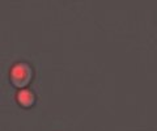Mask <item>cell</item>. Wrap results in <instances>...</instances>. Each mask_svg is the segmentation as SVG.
<instances>
[{"instance_id":"6da1fadb","label":"cell","mask_w":157,"mask_h":131,"mask_svg":"<svg viewBox=\"0 0 157 131\" xmlns=\"http://www.w3.org/2000/svg\"><path fill=\"white\" fill-rule=\"evenodd\" d=\"M32 79V70L26 64H17L12 68L11 80L16 87H25L30 83Z\"/></svg>"},{"instance_id":"7a4b0ae2","label":"cell","mask_w":157,"mask_h":131,"mask_svg":"<svg viewBox=\"0 0 157 131\" xmlns=\"http://www.w3.org/2000/svg\"><path fill=\"white\" fill-rule=\"evenodd\" d=\"M17 100L22 106L29 108V106H32L34 104V94L30 91H21L17 96Z\"/></svg>"}]
</instances>
